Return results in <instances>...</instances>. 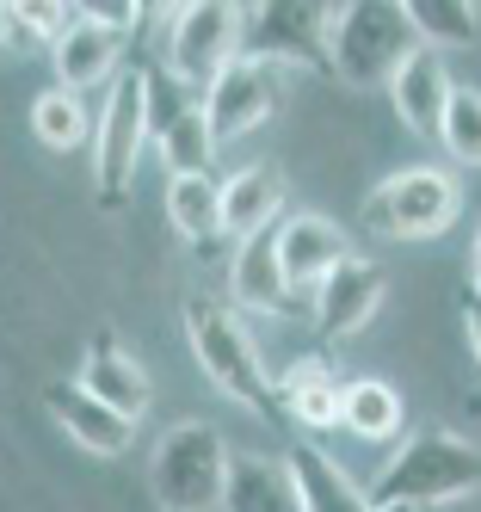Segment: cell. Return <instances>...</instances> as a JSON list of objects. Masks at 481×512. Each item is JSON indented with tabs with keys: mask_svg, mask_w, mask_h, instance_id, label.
I'll return each mask as SVG.
<instances>
[{
	"mask_svg": "<svg viewBox=\"0 0 481 512\" xmlns=\"http://www.w3.org/2000/svg\"><path fill=\"white\" fill-rule=\"evenodd\" d=\"M407 19L426 50H469L481 38V7H469V0H414Z\"/></svg>",
	"mask_w": 481,
	"mask_h": 512,
	"instance_id": "23",
	"label": "cell"
},
{
	"mask_svg": "<svg viewBox=\"0 0 481 512\" xmlns=\"http://www.w3.org/2000/svg\"><path fill=\"white\" fill-rule=\"evenodd\" d=\"M481 488V451L469 438L444 432V426H426L414 432L407 445L389 457V469L370 482V506L389 512V506H407V512H432V506H451L463 494Z\"/></svg>",
	"mask_w": 481,
	"mask_h": 512,
	"instance_id": "1",
	"label": "cell"
},
{
	"mask_svg": "<svg viewBox=\"0 0 481 512\" xmlns=\"http://www.w3.org/2000/svg\"><path fill=\"white\" fill-rule=\"evenodd\" d=\"M414 50H420L414 19H407V7H395V0L340 7V19H333V81H346V87L395 81Z\"/></svg>",
	"mask_w": 481,
	"mask_h": 512,
	"instance_id": "4",
	"label": "cell"
},
{
	"mask_svg": "<svg viewBox=\"0 0 481 512\" xmlns=\"http://www.w3.org/2000/svg\"><path fill=\"white\" fill-rule=\"evenodd\" d=\"M438 142L451 149V161L481 167V93H475V87H457V93H451V105H444V124H438Z\"/></svg>",
	"mask_w": 481,
	"mask_h": 512,
	"instance_id": "26",
	"label": "cell"
},
{
	"mask_svg": "<svg viewBox=\"0 0 481 512\" xmlns=\"http://www.w3.org/2000/svg\"><path fill=\"white\" fill-rule=\"evenodd\" d=\"M0 44H13V19H7V7H0Z\"/></svg>",
	"mask_w": 481,
	"mask_h": 512,
	"instance_id": "29",
	"label": "cell"
},
{
	"mask_svg": "<svg viewBox=\"0 0 481 512\" xmlns=\"http://www.w3.org/2000/svg\"><path fill=\"white\" fill-rule=\"evenodd\" d=\"M272 105H278V68L241 56L229 75H222V81L204 93L210 136H216V142H235V136H247V130L266 124V118H272Z\"/></svg>",
	"mask_w": 481,
	"mask_h": 512,
	"instance_id": "10",
	"label": "cell"
},
{
	"mask_svg": "<svg viewBox=\"0 0 481 512\" xmlns=\"http://www.w3.org/2000/svg\"><path fill=\"white\" fill-rule=\"evenodd\" d=\"M451 75H444V62H438V50H414L401 62V75L389 81V99H395V112H401V124L414 130V136H438V124H444V105H451Z\"/></svg>",
	"mask_w": 481,
	"mask_h": 512,
	"instance_id": "16",
	"label": "cell"
},
{
	"mask_svg": "<svg viewBox=\"0 0 481 512\" xmlns=\"http://www.w3.org/2000/svg\"><path fill=\"white\" fill-rule=\"evenodd\" d=\"M401 420H407L401 414V395L389 383H377V377H352L346 383V414H340V426L352 438H395Z\"/></svg>",
	"mask_w": 481,
	"mask_h": 512,
	"instance_id": "24",
	"label": "cell"
},
{
	"mask_svg": "<svg viewBox=\"0 0 481 512\" xmlns=\"http://www.w3.org/2000/svg\"><path fill=\"white\" fill-rule=\"evenodd\" d=\"M222 512H303V494L290 482L284 457H235Z\"/></svg>",
	"mask_w": 481,
	"mask_h": 512,
	"instance_id": "21",
	"label": "cell"
},
{
	"mask_svg": "<svg viewBox=\"0 0 481 512\" xmlns=\"http://www.w3.org/2000/svg\"><path fill=\"white\" fill-rule=\"evenodd\" d=\"M148 142L161 149L167 179L210 173L216 136H210V118H204V93L173 81L167 62H148Z\"/></svg>",
	"mask_w": 481,
	"mask_h": 512,
	"instance_id": "7",
	"label": "cell"
},
{
	"mask_svg": "<svg viewBox=\"0 0 481 512\" xmlns=\"http://www.w3.org/2000/svg\"><path fill=\"white\" fill-rule=\"evenodd\" d=\"M333 19L340 7H309V0H278V7H247V56L253 62H296L333 75Z\"/></svg>",
	"mask_w": 481,
	"mask_h": 512,
	"instance_id": "9",
	"label": "cell"
},
{
	"mask_svg": "<svg viewBox=\"0 0 481 512\" xmlns=\"http://www.w3.org/2000/svg\"><path fill=\"white\" fill-rule=\"evenodd\" d=\"M278 210H284V173L278 167H241L222 179V235L253 241L278 229Z\"/></svg>",
	"mask_w": 481,
	"mask_h": 512,
	"instance_id": "17",
	"label": "cell"
},
{
	"mask_svg": "<svg viewBox=\"0 0 481 512\" xmlns=\"http://www.w3.org/2000/svg\"><path fill=\"white\" fill-rule=\"evenodd\" d=\"M229 445L222 432L204 420H179L161 432L155 463H148V482H155L161 512H210L229 494Z\"/></svg>",
	"mask_w": 481,
	"mask_h": 512,
	"instance_id": "3",
	"label": "cell"
},
{
	"mask_svg": "<svg viewBox=\"0 0 481 512\" xmlns=\"http://www.w3.org/2000/svg\"><path fill=\"white\" fill-rule=\"evenodd\" d=\"M229 290L241 309H259V315H296L303 309V297L290 290L284 278V253H278V229L253 235L235 247V266H229Z\"/></svg>",
	"mask_w": 481,
	"mask_h": 512,
	"instance_id": "15",
	"label": "cell"
},
{
	"mask_svg": "<svg viewBox=\"0 0 481 512\" xmlns=\"http://www.w3.org/2000/svg\"><path fill=\"white\" fill-rule=\"evenodd\" d=\"M457 179L444 167H401L364 198V229L389 241H432L457 223Z\"/></svg>",
	"mask_w": 481,
	"mask_h": 512,
	"instance_id": "6",
	"label": "cell"
},
{
	"mask_svg": "<svg viewBox=\"0 0 481 512\" xmlns=\"http://www.w3.org/2000/svg\"><path fill=\"white\" fill-rule=\"evenodd\" d=\"M31 130H37V142H44V149H56V155L81 149V142L93 136L81 93H68V87H50V93H37V105H31Z\"/></svg>",
	"mask_w": 481,
	"mask_h": 512,
	"instance_id": "25",
	"label": "cell"
},
{
	"mask_svg": "<svg viewBox=\"0 0 481 512\" xmlns=\"http://www.w3.org/2000/svg\"><path fill=\"white\" fill-rule=\"evenodd\" d=\"M50 56H56V87L87 93V87H99V81L118 75V62H124V38H118V31H105V25H93V19H81V25H74Z\"/></svg>",
	"mask_w": 481,
	"mask_h": 512,
	"instance_id": "20",
	"label": "cell"
},
{
	"mask_svg": "<svg viewBox=\"0 0 481 512\" xmlns=\"http://www.w3.org/2000/svg\"><path fill=\"white\" fill-rule=\"evenodd\" d=\"M148 149V68H124L111 81V99L93 124V186H99V210H118L130 198L136 161Z\"/></svg>",
	"mask_w": 481,
	"mask_h": 512,
	"instance_id": "5",
	"label": "cell"
},
{
	"mask_svg": "<svg viewBox=\"0 0 481 512\" xmlns=\"http://www.w3.org/2000/svg\"><path fill=\"white\" fill-rule=\"evenodd\" d=\"M389 512H407V506H389Z\"/></svg>",
	"mask_w": 481,
	"mask_h": 512,
	"instance_id": "31",
	"label": "cell"
},
{
	"mask_svg": "<svg viewBox=\"0 0 481 512\" xmlns=\"http://www.w3.org/2000/svg\"><path fill=\"white\" fill-rule=\"evenodd\" d=\"M463 334H469V352H475V364H481V297H475V290L463 297Z\"/></svg>",
	"mask_w": 481,
	"mask_h": 512,
	"instance_id": "27",
	"label": "cell"
},
{
	"mask_svg": "<svg viewBox=\"0 0 481 512\" xmlns=\"http://www.w3.org/2000/svg\"><path fill=\"white\" fill-rule=\"evenodd\" d=\"M377 303H383V266H370V260H358V253H352V260L315 290L309 315L321 327V340H352L358 327L377 315Z\"/></svg>",
	"mask_w": 481,
	"mask_h": 512,
	"instance_id": "13",
	"label": "cell"
},
{
	"mask_svg": "<svg viewBox=\"0 0 481 512\" xmlns=\"http://www.w3.org/2000/svg\"><path fill=\"white\" fill-rule=\"evenodd\" d=\"M278 408L296 426L327 432V426H340V414H346V383L333 377L327 358H296L290 371L278 377Z\"/></svg>",
	"mask_w": 481,
	"mask_h": 512,
	"instance_id": "18",
	"label": "cell"
},
{
	"mask_svg": "<svg viewBox=\"0 0 481 512\" xmlns=\"http://www.w3.org/2000/svg\"><path fill=\"white\" fill-rule=\"evenodd\" d=\"M469 278H475V297H481V229H475V247H469Z\"/></svg>",
	"mask_w": 481,
	"mask_h": 512,
	"instance_id": "28",
	"label": "cell"
},
{
	"mask_svg": "<svg viewBox=\"0 0 481 512\" xmlns=\"http://www.w3.org/2000/svg\"><path fill=\"white\" fill-rule=\"evenodd\" d=\"M247 56V7H185L167 44V75L192 93H210Z\"/></svg>",
	"mask_w": 481,
	"mask_h": 512,
	"instance_id": "8",
	"label": "cell"
},
{
	"mask_svg": "<svg viewBox=\"0 0 481 512\" xmlns=\"http://www.w3.org/2000/svg\"><path fill=\"white\" fill-rule=\"evenodd\" d=\"M44 414H50L81 451H93V457H124V451H130V438H136V420L111 414L99 395H87L81 383H68V377L44 389Z\"/></svg>",
	"mask_w": 481,
	"mask_h": 512,
	"instance_id": "12",
	"label": "cell"
},
{
	"mask_svg": "<svg viewBox=\"0 0 481 512\" xmlns=\"http://www.w3.org/2000/svg\"><path fill=\"white\" fill-rule=\"evenodd\" d=\"M284 463H290L296 494H303V512H377V506H370V494L321 445H290Z\"/></svg>",
	"mask_w": 481,
	"mask_h": 512,
	"instance_id": "19",
	"label": "cell"
},
{
	"mask_svg": "<svg viewBox=\"0 0 481 512\" xmlns=\"http://www.w3.org/2000/svg\"><path fill=\"white\" fill-rule=\"evenodd\" d=\"M185 334H192V352L204 364V377L222 395L241 401V408L259 414V420L278 414V389L266 383V364H259V352H253V334L241 327V315L229 303L192 297V303H185Z\"/></svg>",
	"mask_w": 481,
	"mask_h": 512,
	"instance_id": "2",
	"label": "cell"
},
{
	"mask_svg": "<svg viewBox=\"0 0 481 512\" xmlns=\"http://www.w3.org/2000/svg\"><path fill=\"white\" fill-rule=\"evenodd\" d=\"M167 223L210 260V253H216V235H222V186H216L210 173L167 179Z\"/></svg>",
	"mask_w": 481,
	"mask_h": 512,
	"instance_id": "22",
	"label": "cell"
},
{
	"mask_svg": "<svg viewBox=\"0 0 481 512\" xmlns=\"http://www.w3.org/2000/svg\"><path fill=\"white\" fill-rule=\"evenodd\" d=\"M475 420H481V401H475Z\"/></svg>",
	"mask_w": 481,
	"mask_h": 512,
	"instance_id": "30",
	"label": "cell"
},
{
	"mask_svg": "<svg viewBox=\"0 0 481 512\" xmlns=\"http://www.w3.org/2000/svg\"><path fill=\"white\" fill-rule=\"evenodd\" d=\"M278 253H284L290 290H296V297H303V290L315 297V290L352 260V241H346L340 223H327V216H315V210H296V216L278 223Z\"/></svg>",
	"mask_w": 481,
	"mask_h": 512,
	"instance_id": "11",
	"label": "cell"
},
{
	"mask_svg": "<svg viewBox=\"0 0 481 512\" xmlns=\"http://www.w3.org/2000/svg\"><path fill=\"white\" fill-rule=\"evenodd\" d=\"M74 383H81L87 395H99L105 408L124 414V420H142L148 401H155V389H148V371L118 346V334H105V327L87 340V364H81V377H74Z\"/></svg>",
	"mask_w": 481,
	"mask_h": 512,
	"instance_id": "14",
	"label": "cell"
}]
</instances>
